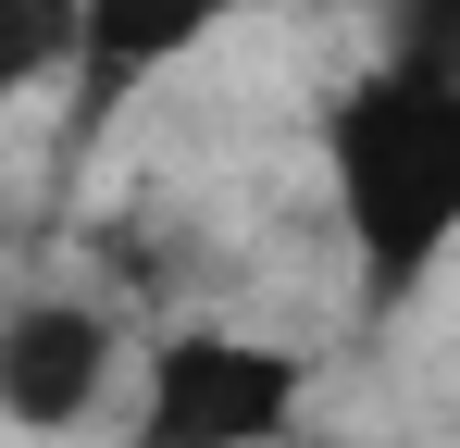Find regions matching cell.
Returning <instances> with one entry per match:
<instances>
[{"label": "cell", "instance_id": "cell-1", "mask_svg": "<svg viewBox=\"0 0 460 448\" xmlns=\"http://www.w3.org/2000/svg\"><path fill=\"white\" fill-rule=\"evenodd\" d=\"M323 162H336V212L361 237V287L398 311L460 237V75L448 63H361L323 100Z\"/></svg>", "mask_w": 460, "mask_h": 448}, {"label": "cell", "instance_id": "cell-2", "mask_svg": "<svg viewBox=\"0 0 460 448\" xmlns=\"http://www.w3.org/2000/svg\"><path fill=\"white\" fill-rule=\"evenodd\" d=\"M311 399V362L287 336H236V324H174L137 386V448H274Z\"/></svg>", "mask_w": 460, "mask_h": 448}, {"label": "cell", "instance_id": "cell-3", "mask_svg": "<svg viewBox=\"0 0 460 448\" xmlns=\"http://www.w3.org/2000/svg\"><path fill=\"white\" fill-rule=\"evenodd\" d=\"M236 0H75V50H63V75H75V162L112 125H125V100L150 87V75H174L212 25H225Z\"/></svg>", "mask_w": 460, "mask_h": 448}, {"label": "cell", "instance_id": "cell-4", "mask_svg": "<svg viewBox=\"0 0 460 448\" xmlns=\"http://www.w3.org/2000/svg\"><path fill=\"white\" fill-rule=\"evenodd\" d=\"M112 386V324L87 299H13L0 311V424L13 436H75Z\"/></svg>", "mask_w": 460, "mask_h": 448}, {"label": "cell", "instance_id": "cell-5", "mask_svg": "<svg viewBox=\"0 0 460 448\" xmlns=\"http://www.w3.org/2000/svg\"><path fill=\"white\" fill-rule=\"evenodd\" d=\"M63 50H75V0H0V112L25 87H50Z\"/></svg>", "mask_w": 460, "mask_h": 448}]
</instances>
